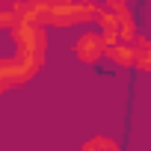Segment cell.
Here are the masks:
<instances>
[{"label": "cell", "instance_id": "277c9868", "mask_svg": "<svg viewBox=\"0 0 151 151\" xmlns=\"http://www.w3.org/2000/svg\"><path fill=\"white\" fill-rule=\"evenodd\" d=\"M36 74L39 71L24 65L18 56H0V98H3L9 89H18V86L30 83Z\"/></svg>", "mask_w": 151, "mask_h": 151}, {"label": "cell", "instance_id": "30bf717a", "mask_svg": "<svg viewBox=\"0 0 151 151\" xmlns=\"http://www.w3.org/2000/svg\"><path fill=\"white\" fill-rule=\"evenodd\" d=\"M0 9H3V3H0Z\"/></svg>", "mask_w": 151, "mask_h": 151}, {"label": "cell", "instance_id": "6da1fadb", "mask_svg": "<svg viewBox=\"0 0 151 151\" xmlns=\"http://www.w3.org/2000/svg\"><path fill=\"white\" fill-rule=\"evenodd\" d=\"M12 45H15V53L24 65L42 71L45 62H47V30L39 27V24H30V21H15L12 30Z\"/></svg>", "mask_w": 151, "mask_h": 151}, {"label": "cell", "instance_id": "8992f818", "mask_svg": "<svg viewBox=\"0 0 151 151\" xmlns=\"http://www.w3.org/2000/svg\"><path fill=\"white\" fill-rule=\"evenodd\" d=\"M104 56L119 65V68H133V47L124 45V42H113V45H104Z\"/></svg>", "mask_w": 151, "mask_h": 151}, {"label": "cell", "instance_id": "ba28073f", "mask_svg": "<svg viewBox=\"0 0 151 151\" xmlns=\"http://www.w3.org/2000/svg\"><path fill=\"white\" fill-rule=\"evenodd\" d=\"M80 151H122V148H119V142H116L113 136L95 133V136H89V139L80 145Z\"/></svg>", "mask_w": 151, "mask_h": 151}, {"label": "cell", "instance_id": "7a4b0ae2", "mask_svg": "<svg viewBox=\"0 0 151 151\" xmlns=\"http://www.w3.org/2000/svg\"><path fill=\"white\" fill-rule=\"evenodd\" d=\"M95 21L101 27L104 45H113V42L130 45L136 39V18H133V12H130V6L124 0H107L104 6H98Z\"/></svg>", "mask_w": 151, "mask_h": 151}, {"label": "cell", "instance_id": "52a82bcc", "mask_svg": "<svg viewBox=\"0 0 151 151\" xmlns=\"http://www.w3.org/2000/svg\"><path fill=\"white\" fill-rule=\"evenodd\" d=\"M130 47H133V68L136 71H151V39H145V36H136L133 42H130Z\"/></svg>", "mask_w": 151, "mask_h": 151}, {"label": "cell", "instance_id": "9c48e42d", "mask_svg": "<svg viewBox=\"0 0 151 151\" xmlns=\"http://www.w3.org/2000/svg\"><path fill=\"white\" fill-rule=\"evenodd\" d=\"M12 24H15V18H12L9 6H3L0 9V30H12Z\"/></svg>", "mask_w": 151, "mask_h": 151}, {"label": "cell", "instance_id": "5b68a950", "mask_svg": "<svg viewBox=\"0 0 151 151\" xmlns=\"http://www.w3.org/2000/svg\"><path fill=\"white\" fill-rule=\"evenodd\" d=\"M71 50H74V56H77L83 65H95V62H101V56H104V39H101V33L83 30L77 39H74Z\"/></svg>", "mask_w": 151, "mask_h": 151}, {"label": "cell", "instance_id": "3957f363", "mask_svg": "<svg viewBox=\"0 0 151 151\" xmlns=\"http://www.w3.org/2000/svg\"><path fill=\"white\" fill-rule=\"evenodd\" d=\"M98 15V3H74V0H65V3H45L42 0V27H77V24H92Z\"/></svg>", "mask_w": 151, "mask_h": 151}]
</instances>
